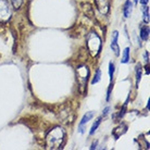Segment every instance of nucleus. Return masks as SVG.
I'll list each match as a JSON object with an SVG mask.
<instances>
[{"label": "nucleus", "instance_id": "obj_1", "mask_svg": "<svg viewBox=\"0 0 150 150\" xmlns=\"http://www.w3.org/2000/svg\"><path fill=\"white\" fill-rule=\"evenodd\" d=\"M65 138V132L63 128L54 127L46 136V146L49 149H60L62 148Z\"/></svg>", "mask_w": 150, "mask_h": 150}, {"label": "nucleus", "instance_id": "obj_2", "mask_svg": "<svg viewBox=\"0 0 150 150\" xmlns=\"http://www.w3.org/2000/svg\"><path fill=\"white\" fill-rule=\"evenodd\" d=\"M86 46L89 53L93 57L99 54L101 50V39L97 35L96 32H90L86 37Z\"/></svg>", "mask_w": 150, "mask_h": 150}, {"label": "nucleus", "instance_id": "obj_3", "mask_svg": "<svg viewBox=\"0 0 150 150\" xmlns=\"http://www.w3.org/2000/svg\"><path fill=\"white\" fill-rule=\"evenodd\" d=\"M76 73H77V82H79L81 93H84L87 84V79H88V75H89V71H88L87 67L82 65V67L77 68Z\"/></svg>", "mask_w": 150, "mask_h": 150}, {"label": "nucleus", "instance_id": "obj_4", "mask_svg": "<svg viewBox=\"0 0 150 150\" xmlns=\"http://www.w3.org/2000/svg\"><path fill=\"white\" fill-rule=\"evenodd\" d=\"M11 15V9L7 0H0V21H7Z\"/></svg>", "mask_w": 150, "mask_h": 150}, {"label": "nucleus", "instance_id": "obj_5", "mask_svg": "<svg viewBox=\"0 0 150 150\" xmlns=\"http://www.w3.org/2000/svg\"><path fill=\"white\" fill-rule=\"evenodd\" d=\"M113 39H112V42H111V49H112V51L114 52L116 57L120 56V49H119V46H117V36H119V33L114 30L113 32Z\"/></svg>", "mask_w": 150, "mask_h": 150}, {"label": "nucleus", "instance_id": "obj_6", "mask_svg": "<svg viewBox=\"0 0 150 150\" xmlns=\"http://www.w3.org/2000/svg\"><path fill=\"white\" fill-rule=\"evenodd\" d=\"M96 6L102 13H107L109 11V0H95Z\"/></svg>", "mask_w": 150, "mask_h": 150}, {"label": "nucleus", "instance_id": "obj_7", "mask_svg": "<svg viewBox=\"0 0 150 150\" xmlns=\"http://www.w3.org/2000/svg\"><path fill=\"white\" fill-rule=\"evenodd\" d=\"M95 112H93V111H90V112H86V114L83 116L82 121L79 122V133H84V129H83V127H84V125L85 124H87V122L90 120V119H93V116H94Z\"/></svg>", "mask_w": 150, "mask_h": 150}, {"label": "nucleus", "instance_id": "obj_8", "mask_svg": "<svg viewBox=\"0 0 150 150\" xmlns=\"http://www.w3.org/2000/svg\"><path fill=\"white\" fill-rule=\"evenodd\" d=\"M126 131H127V125H126V124H121L120 126H117V127L112 132V135L115 137V139H117L120 136L125 134Z\"/></svg>", "mask_w": 150, "mask_h": 150}, {"label": "nucleus", "instance_id": "obj_9", "mask_svg": "<svg viewBox=\"0 0 150 150\" xmlns=\"http://www.w3.org/2000/svg\"><path fill=\"white\" fill-rule=\"evenodd\" d=\"M132 10H133V4L129 0H127L125 4H124V7H123V14L125 18H128L132 13Z\"/></svg>", "mask_w": 150, "mask_h": 150}, {"label": "nucleus", "instance_id": "obj_10", "mask_svg": "<svg viewBox=\"0 0 150 150\" xmlns=\"http://www.w3.org/2000/svg\"><path fill=\"white\" fill-rule=\"evenodd\" d=\"M82 7L84 12H85V14H86V16H88V18H94V9H93V7L89 4H82Z\"/></svg>", "mask_w": 150, "mask_h": 150}, {"label": "nucleus", "instance_id": "obj_11", "mask_svg": "<svg viewBox=\"0 0 150 150\" xmlns=\"http://www.w3.org/2000/svg\"><path fill=\"white\" fill-rule=\"evenodd\" d=\"M140 38L143 40H148V38H149V26L148 25L140 26Z\"/></svg>", "mask_w": 150, "mask_h": 150}, {"label": "nucleus", "instance_id": "obj_12", "mask_svg": "<svg viewBox=\"0 0 150 150\" xmlns=\"http://www.w3.org/2000/svg\"><path fill=\"white\" fill-rule=\"evenodd\" d=\"M142 73H143V70H142V64L138 63L136 65V86L138 87V84L142 79Z\"/></svg>", "mask_w": 150, "mask_h": 150}, {"label": "nucleus", "instance_id": "obj_13", "mask_svg": "<svg viewBox=\"0 0 150 150\" xmlns=\"http://www.w3.org/2000/svg\"><path fill=\"white\" fill-rule=\"evenodd\" d=\"M101 120H102V117L100 116V117H98L97 120L95 121V123L93 124V126H91V129H90V132H89V135H94L95 132L97 131V128L99 127V125H100V123H101Z\"/></svg>", "mask_w": 150, "mask_h": 150}, {"label": "nucleus", "instance_id": "obj_14", "mask_svg": "<svg viewBox=\"0 0 150 150\" xmlns=\"http://www.w3.org/2000/svg\"><path fill=\"white\" fill-rule=\"evenodd\" d=\"M128 60H129V48H125L123 51V57H122V60L121 62L122 63H127Z\"/></svg>", "mask_w": 150, "mask_h": 150}, {"label": "nucleus", "instance_id": "obj_15", "mask_svg": "<svg viewBox=\"0 0 150 150\" xmlns=\"http://www.w3.org/2000/svg\"><path fill=\"white\" fill-rule=\"evenodd\" d=\"M100 79H101V71L98 69L97 71H96V74H95L94 79L91 81V84H97V83L100 81Z\"/></svg>", "mask_w": 150, "mask_h": 150}, {"label": "nucleus", "instance_id": "obj_16", "mask_svg": "<svg viewBox=\"0 0 150 150\" xmlns=\"http://www.w3.org/2000/svg\"><path fill=\"white\" fill-rule=\"evenodd\" d=\"M144 22L145 23H149V8L148 7H144Z\"/></svg>", "mask_w": 150, "mask_h": 150}, {"label": "nucleus", "instance_id": "obj_17", "mask_svg": "<svg viewBox=\"0 0 150 150\" xmlns=\"http://www.w3.org/2000/svg\"><path fill=\"white\" fill-rule=\"evenodd\" d=\"M113 75H114V64L112 62L109 63V76H110V81L112 82L113 79Z\"/></svg>", "mask_w": 150, "mask_h": 150}, {"label": "nucleus", "instance_id": "obj_18", "mask_svg": "<svg viewBox=\"0 0 150 150\" xmlns=\"http://www.w3.org/2000/svg\"><path fill=\"white\" fill-rule=\"evenodd\" d=\"M11 1H12V4H13V6H14L16 9H18L23 2V0H11Z\"/></svg>", "mask_w": 150, "mask_h": 150}, {"label": "nucleus", "instance_id": "obj_19", "mask_svg": "<svg viewBox=\"0 0 150 150\" xmlns=\"http://www.w3.org/2000/svg\"><path fill=\"white\" fill-rule=\"evenodd\" d=\"M125 111H126V103H124L123 108H122V110H121V112L119 113V117H122V116L125 114Z\"/></svg>", "mask_w": 150, "mask_h": 150}, {"label": "nucleus", "instance_id": "obj_20", "mask_svg": "<svg viewBox=\"0 0 150 150\" xmlns=\"http://www.w3.org/2000/svg\"><path fill=\"white\" fill-rule=\"evenodd\" d=\"M144 59H145L146 63H149V52L148 51H146V52L144 53Z\"/></svg>", "mask_w": 150, "mask_h": 150}, {"label": "nucleus", "instance_id": "obj_21", "mask_svg": "<svg viewBox=\"0 0 150 150\" xmlns=\"http://www.w3.org/2000/svg\"><path fill=\"white\" fill-rule=\"evenodd\" d=\"M111 89H112V85H110L109 89H108V94H107V101H109L110 95H111Z\"/></svg>", "mask_w": 150, "mask_h": 150}, {"label": "nucleus", "instance_id": "obj_22", "mask_svg": "<svg viewBox=\"0 0 150 150\" xmlns=\"http://www.w3.org/2000/svg\"><path fill=\"white\" fill-rule=\"evenodd\" d=\"M109 110H110V107H105V109H103V111H102V114H103V115H107L108 112H109Z\"/></svg>", "mask_w": 150, "mask_h": 150}, {"label": "nucleus", "instance_id": "obj_23", "mask_svg": "<svg viewBox=\"0 0 150 150\" xmlns=\"http://www.w3.org/2000/svg\"><path fill=\"white\" fill-rule=\"evenodd\" d=\"M97 145H98V142H95V143H93V145H91V147H90V149L94 150L97 148Z\"/></svg>", "mask_w": 150, "mask_h": 150}, {"label": "nucleus", "instance_id": "obj_24", "mask_svg": "<svg viewBox=\"0 0 150 150\" xmlns=\"http://www.w3.org/2000/svg\"><path fill=\"white\" fill-rule=\"evenodd\" d=\"M145 71H146L147 75H149V63L146 64V67H145Z\"/></svg>", "mask_w": 150, "mask_h": 150}, {"label": "nucleus", "instance_id": "obj_25", "mask_svg": "<svg viewBox=\"0 0 150 150\" xmlns=\"http://www.w3.org/2000/svg\"><path fill=\"white\" fill-rule=\"evenodd\" d=\"M139 1H140V4H144V6H146V4L149 2V0H139Z\"/></svg>", "mask_w": 150, "mask_h": 150}, {"label": "nucleus", "instance_id": "obj_26", "mask_svg": "<svg viewBox=\"0 0 150 150\" xmlns=\"http://www.w3.org/2000/svg\"><path fill=\"white\" fill-rule=\"evenodd\" d=\"M149 103H150V100H148V103H147V109L149 110Z\"/></svg>", "mask_w": 150, "mask_h": 150}, {"label": "nucleus", "instance_id": "obj_27", "mask_svg": "<svg viewBox=\"0 0 150 150\" xmlns=\"http://www.w3.org/2000/svg\"><path fill=\"white\" fill-rule=\"evenodd\" d=\"M135 1V4H138V0H134Z\"/></svg>", "mask_w": 150, "mask_h": 150}]
</instances>
